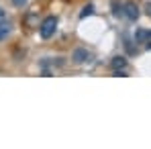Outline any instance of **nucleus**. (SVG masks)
<instances>
[{
    "instance_id": "obj_11",
    "label": "nucleus",
    "mask_w": 151,
    "mask_h": 149,
    "mask_svg": "<svg viewBox=\"0 0 151 149\" xmlns=\"http://www.w3.org/2000/svg\"><path fill=\"white\" fill-rule=\"evenodd\" d=\"M147 14H149V17H151V2H149V4H147Z\"/></svg>"
},
{
    "instance_id": "obj_7",
    "label": "nucleus",
    "mask_w": 151,
    "mask_h": 149,
    "mask_svg": "<svg viewBox=\"0 0 151 149\" xmlns=\"http://www.w3.org/2000/svg\"><path fill=\"white\" fill-rule=\"evenodd\" d=\"M92 12H94V6H92V4H88V6H84V10L80 12V19H86V17H90Z\"/></svg>"
},
{
    "instance_id": "obj_9",
    "label": "nucleus",
    "mask_w": 151,
    "mask_h": 149,
    "mask_svg": "<svg viewBox=\"0 0 151 149\" xmlns=\"http://www.w3.org/2000/svg\"><path fill=\"white\" fill-rule=\"evenodd\" d=\"M27 2H29V0H12V4H14V6H19V8H21V6H25Z\"/></svg>"
},
{
    "instance_id": "obj_5",
    "label": "nucleus",
    "mask_w": 151,
    "mask_h": 149,
    "mask_svg": "<svg viewBox=\"0 0 151 149\" xmlns=\"http://www.w3.org/2000/svg\"><path fill=\"white\" fill-rule=\"evenodd\" d=\"M8 35H10V23L4 21V23H0V41H4Z\"/></svg>"
},
{
    "instance_id": "obj_4",
    "label": "nucleus",
    "mask_w": 151,
    "mask_h": 149,
    "mask_svg": "<svg viewBox=\"0 0 151 149\" xmlns=\"http://www.w3.org/2000/svg\"><path fill=\"white\" fill-rule=\"evenodd\" d=\"M72 59H74L76 63H84V61H88V59H90V53H88L86 49H82V47H80V49H76V51H74Z\"/></svg>"
},
{
    "instance_id": "obj_12",
    "label": "nucleus",
    "mask_w": 151,
    "mask_h": 149,
    "mask_svg": "<svg viewBox=\"0 0 151 149\" xmlns=\"http://www.w3.org/2000/svg\"><path fill=\"white\" fill-rule=\"evenodd\" d=\"M149 37H151V31H149Z\"/></svg>"
},
{
    "instance_id": "obj_8",
    "label": "nucleus",
    "mask_w": 151,
    "mask_h": 149,
    "mask_svg": "<svg viewBox=\"0 0 151 149\" xmlns=\"http://www.w3.org/2000/svg\"><path fill=\"white\" fill-rule=\"evenodd\" d=\"M112 12H114V14H121V12H123L121 6H119V2H112Z\"/></svg>"
},
{
    "instance_id": "obj_2",
    "label": "nucleus",
    "mask_w": 151,
    "mask_h": 149,
    "mask_svg": "<svg viewBox=\"0 0 151 149\" xmlns=\"http://www.w3.org/2000/svg\"><path fill=\"white\" fill-rule=\"evenodd\" d=\"M123 8H125V14H127V19H129V21H137V19H139V6H137L135 2H131V0H129Z\"/></svg>"
},
{
    "instance_id": "obj_10",
    "label": "nucleus",
    "mask_w": 151,
    "mask_h": 149,
    "mask_svg": "<svg viewBox=\"0 0 151 149\" xmlns=\"http://www.w3.org/2000/svg\"><path fill=\"white\" fill-rule=\"evenodd\" d=\"M4 21H6V14H4V10L0 8V23H4Z\"/></svg>"
},
{
    "instance_id": "obj_3",
    "label": "nucleus",
    "mask_w": 151,
    "mask_h": 149,
    "mask_svg": "<svg viewBox=\"0 0 151 149\" xmlns=\"http://www.w3.org/2000/svg\"><path fill=\"white\" fill-rule=\"evenodd\" d=\"M110 68H112V72H116V70H127V57H123V55H116V57H112V61H110Z\"/></svg>"
},
{
    "instance_id": "obj_6",
    "label": "nucleus",
    "mask_w": 151,
    "mask_h": 149,
    "mask_svg": "<svg viewBox=\"0 0 151 149\" xmlns=\"http://www.w3.org/2000/svg\"><path fill=\"white\" fill-rule=\"evenodd\" d=\"M147 39H149V31L137 29V33H135V41H137V43H143V41H147Z\"/></svg>"
},
{
    "instance_id": "obj_1",
    "label": "nucleus",
    "mask_w": 151,
    "mask_h": 149,
    "mask_svg": "<svg viewBox=\"0 0 151 149\" xmlns=\"http://www.w3.org/2000/svg\"><path fill=\"white\" fill-rule=\"evenodd\" d=\"M55 29H57V19L55 17H45L43 23L39 25V33L43 39H51L55 35Z\"/></svg>"
}]
</instances>
